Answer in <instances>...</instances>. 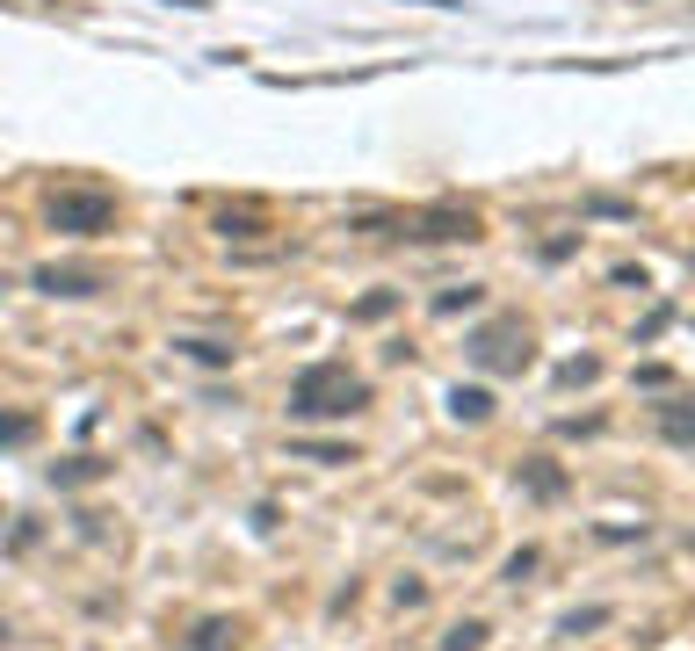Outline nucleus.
<instances>
[{
    "label": "nucleus",
    "instance_id": "nucleus-7",
    "mask_svg": "<svg viewBox=\"0 0 695 651\" xmlns=\"http://www.w3.org/2000/svg\"><path fill=\"white\" fill-rule=\"evenodd\" d=\"M95 478H109L102 456H66V463H51V485H95Z\"/></svg>",
    "mask_w": 695,
    "mask_h": 651
},
{
    "label": "nucleus",
    "instance_id": "nucleus-13",
    "mask_svg": "<svg viewBox=\"0 0 695 651\" xmlns=\"http://www.w3.org/2000/svg\"><path fill=\"white\" fill-rule=\"evenodd\" d=\"M442 651H486V623H457L442 637Z\"/></svg>",
    "mask_w": 695,
    "mask_h": 651
},
{
    "label": "nucleus",
    "instance_id": "nucleus-3",
    "mask_svg": "<svg viewBox=\"0 0 695 651\" xmlns=\"http://www.w3.org/2000/svg\"><path fill=\"white\" fill-rule=\"evenodd\" d=\"M116 225V203L102 189H66V196H51V232H73V239H95Z\"/></svg>",
    "mask_w": 695,
    "mask_h": 651
},
{
    "label": "nucleus",
    "instance_id": "nucleus-18",
    "mask_svg": "<svg viewBox=\"0 0 695 651\" xmlns=\"http://www.w3.org/2000/svg\"><path fill=\"white\" fill-rule=\"evenodd\" d=\"M391 304H399V297H391V290H377V297H362V304H355V319H384Z\"/></svg>",
    "mask_w": 695,
    "mask_h": 651
},
{
    "label": "nucleus",
    "instance_id": "nucleus-1",
    "mask_svg": "<svg viewBox=\"0 0 695 651\" xmlns=\"http://www.w3.org/2000/svg\"><path fill=\"white\" fill-rule=\"evenodd\" d=\"M362 406H370V384H362L348 362H312V369H297V384H290V420H348Z\"/></svg>",
    "mask_w": 695,
    "mask_h": 651
},
{
    "label": "nucleus",
    "instance_id": "nucleus-2",
    "mask_svg": "<svg viewBox=\"0 0 695 651\" xmlns=\"http://www.w3.org/2000/svg\"><path fill=\"white\" fill-rule=\"evenodd\" d=\"M471 362H478V369H507V377H522V369H529V326H522V319L478 326V333H471Z\"/></svg>",
    "mask_w": 695,
    "mask_h": 651
},
{
    "label": "nucleus",
    "instance_id": "nucleus-6",
    "mask_svg": "<svg viewBox=\"0 0 695 651\" xmlns=\"http://www.w3.org/2000/svg\"><path fill=\"white\" fill-rule=\"evenodd\" d=\"M522 492H536V500H558V492H565V471H558V463L551 456H536V463H522Z\"/></svg>",
    "mask_w": 695,
    "mask_h": 651
},
{
    "label": "nucleus",
    "instance_id": "nucleus-4",
    "mask_svg": "<svg viewBox=\"0 0 695 651\" xmlns=\"http://www.w3.org/2000/svg\"><path fill=\"white\" fill-rule=\"evenodd\" d=\"M44 297H95V290H109V275L102 268H37L29 275Z\"/></svg>",
    "mask_w": 695,
    "mask_h": 651
},
{
    "label": "nucleus",
    "instance_id": "nucleus-19",
    "mask_svg": "<svg viewBox=\"0 0 695 651\" xmlns=\"http://www.w3.org/2000/svg\"><path fill=\"white\" fill-rule=\"evenodd\" d=\"M536 572V550H515V557H507V586H522Z\"/></svg>",
    "mask_w": 695,
    "mask_h": 651
},
{
    "label": "nucleus",
    "instance_id": "nucleus-15",
    "mask_svg": "<svg viewBox=\"0 0 695 651\" xmlns=\"http://www.w3.org/2000/svg\"><path fill=\"white\" fill-rule=\"evenodd\" d=\"M601 623H609V608H572L558 630H565V637H580V630H601Z\"/></svg>",
    "mask_w": 695,
    "mask_h": 651
},
{
    "label": "nucleus",
    "instance_id": "nucleus-20",
    "mask_svg": "<svg viewBox=\"0 0 695 651\" xmlns=\"http://www.w3.org/2000/svg\"><path fill=\"white\" fill-rule=\"evenodd\" d=\"M0 644H8V623H0Z\"/></svg>",
    "mask_w": 695,
    "mask_h": 651
},
{
    "label": "nucleus",
    "instance_id": "nucleus-5",
    "mask_svg": "<svg viewBox=\"0 0 695 651\" xmlns=\"http://www.w3.org/2000/svg\"><path fill=\"white\" fill-rule=\"evenodd\" d=\"M413 239H478V217L471 210H428V217H413Z\"/></svg>",
    "mask_w": 695,
    "mask_h": 651
},
{
    "label": "nucleus",
    "instance_id": "nucleus-10",
    "mask_svg": "<svg viewBox=\"0 0 695 651\" xmlns=\"http://www.w3.org/2000/svg\"><path fill=\"white\" fill-rule=\"evenodd\" d=\"M174 348L189 355V362H203V369H225V362H232V348H225V340H174Z\"/></svg>",
    "mask_w": 695,
    "mask_h": 651
},
{
    "label": "nucleus",
    "instance_id": "nucleus-17",
    "mask_svg": "<svg viewBox=\"0 0 695 651\" xmlns=\"http://www.w3.org/2000/svg\"><path fill=\"white\" fill-rule=\"evenodd\" d=\"M558 377H565V384H594V377H601V362H594V355H580V362H565Z\"/></svg>",
    "mask_w": 695,
    "mask_h": 651
},
{
    "label": "nucleus",
    "instance_id": "nucleus-8",
    "mask_svg": "<svg viewBox=\"0 0 695 651\" xmlns=\"http://www.w3.org/2000/svg\"><path fill=\"white\" fill-rule=\"evenodd\" d=\"M232 644H239V630L225 623V615H203L196 637H189V651H232Z\"/></svg>",
    "mask_w": 695,
    "mask_h": 651
},
{
    "label": "nucleus",
    "instance_id": "nucleus-9",
    "mask_svg": "<svg viewBox=\"0 0 695 651\" xmlns=\"http://www.w3.org/2000/svg\"><path fill=\"white\" fill-rule=\"evenodd\" d=\"M449 413H457V420H486L493 413V391L486 384H457V391H449Z\"/></svg>",
    "mask_w": 695,
    "mask_h": 651
},
{
    "label": "nucleus",
    "instance_id": "nucleus-14",
    "mask_svg": "<svg viewBox=\"0 0 695 651\" xmlns=\"http://www.w3.org/2000/svg\"><path fill=\"white\" fill-rule=\"evenodd\" d=\"M695 420H688V398H667V442H688Z\"/></svg>",
    "mask_w": 695,
    "mask_h": 651
},
{
    "label": "nucleus",
    "instance_id": "nucleus-12",
    "mask_svg": "<svg viewBox=\"0 0 695 651\" xmlns=\"http://www.w3.org/2000/svg\"><path fill=\"white\" fill-rule=\"evenodd\" d=\"M29 434H37V420H29V413H0V449H22Z\"/></svg>",
    "mask_w": 695,
    "mask_h": 651
},
{
    "label": "nucleus",
    "instance_id": "nucleus-16",
    "mask_svg": "<svg viewBox=\"0 0 695 651\" xmlns=\"http://www.w3.org/2000/svg\"><path fill=\"white\" fill-rule=\"evenodd\" d=\"M218 232H225V239H247V232H261V217H254V210H239V217L225 210V217H218Z\"/></svg>",
    "mask_w": 695,
    "mask_h": 651
},
{
    "label": "nucleus",
    "instance_id": "nucleus-11",
    "mask_svg": "<svg viewBox=\"0 0 695 651\" xmlns=\"http://www.w3.org/2000/svg\"><path fill=\"white\" fill-rule=\"evenodd\" d=\"M478 297H486L478 283H464V290H442V297H435V312H442V319H457V312H478Z\"/></svg>",
    "mask_w": 695,
    "mask_h": 651
}]
</instances>
